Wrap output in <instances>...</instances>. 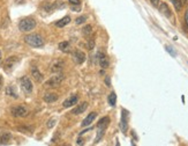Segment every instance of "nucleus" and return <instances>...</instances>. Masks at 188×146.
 <instances>
[{
    "instance_id": "2",
    "label": "nucleus",
    "mask_w": 188,
    "mask_h": 146,
    "mask_svg": "<svg viewBox=\"0 0 188 146\" xmlns=\"http://www.w3.org/2000/svg\"><path fill=\"white\" fill-rule=\"evenodd\" d=\"M109 123H110V118L109 117H103L101 120L98 121V124H97V128H98V133L96 136V139H95V144L99 142L102 139V137L104 136V132L106 128L109 126Z\"/></svg>"
},
{
    "instance_id": "12",
    "label": "nucleus",
    "mask_w": 188,
    "mask_h": 146,
    "mask_svg": "<svg viewBox=\"0 0 188 146\" xmlns=\"http://www.w3.org/2000/svg\"><path fill=\"white\" fill-rule=\"evenodd\" d=\"M97 57H98V63H99L102 69H107L109 67V59H107V56L104 52H98Z\"/></svg>"
},
{
    "instance_id": "27",
    "label": "nucleus",
    "mask_w": 188,
    "mask_h": 146,
    "mask_svg": "<svg viewBox=\"0 0 188 146\" xmlns=\"http://www.w3.org/2000/svg\"><path fill=\"white\" fill-rule=\"evenodd\" d=\"M68 1L72 6H80V4H81V0H68Z\"/></svg>"
},
{
    "instance_id": "11",
    "label": "nucleus",
    "mask_w": 188,
    "mask_h": 146,
    "mask_svg": "<svg viewBox=\"0 0 188 146\" xmlns=\"http://www.w3.org/2000/svg\"><path fill=\"white\" fill-rule=\"evenodd\" d=\"M120 129L123 133L127 132L128 130V120H127V111L123 109V115H121V120H120Z\"/></svg>"
},
{
    "instance_id": "34",
    "label": "nucleus",
    "mask_w": 188,
    "mask_h": 146,
    "mask_svg": "<svg viewBox=\"0 0 188 146\" xmlns=\"http://www.w3.org/2000/svg\"><path fill=\"white\" fill-rule=\"evenodd\" d=\"M2 84H4V78L0 75V89H1V87H2Z\"/></svg>"
},
{
    "instance_id": "13",
    "label": "nucleus",
    "mask_w": 188,
    "mask_h": 146,
    "mask_svg": "<svg viewBox=\"0 0 188 146\" xmlns=\"http://www.w3.org/2000/svg\"><path fill=\"white\" fill-rule=\"evenodd\" d=\"M96 116H97L96 111H92V113H90V114H89V115H88L87 117L83 120V122H82V126H83V128H86V126H89V125H90V124L95 121Z\"/></svg>"
},
{
    "instance_id": "21",
    "label": "nucleus",
    "mask_w": 188,
    "mask_h": 146,
    "mask_svg": "<svg viewBox=\"0 0 188 146\" xmlns=\"http://www.w3.org/2000/svg\"><path fill=\"white\" fill-rule=\"evenodd\" d=\"M69 22H70V16H65V18H62L61 20L57 21V22H56V26H57L58 28H62V27L67 26Z\"/></svg>"
},
{
    "instance_id": "18",
    "label": "nucleus",
    "mask_w": 188,
    "mask_h": 146,
    "mask_svg": "<svg viewBox=\"0 0 188 146\" xmlns=\"http://www.w3.org/2000/svg\"><path fill=\"white\" fill-rule=\"evenodd\" d=\"M10 139H12V135L9 132L0 133V145H6V144H8Z\"/></svg>"
},
{
    "instance_id": "3",
    "label": "nucleus",
    "mask_w": 188,
    "mask_h": 146,
    "mask_svg": "<svg viewBox=\"0 0 188 146\" xmlns=\"http://www.w3.org/2000/svg\"><path fill=\"white\" fill-rule=\"evenodd\" d=\"M35 27H36V21L34 18H26L23 19V20H21L20 23H19V29L21 31H23V33L32 30Z\"/></svg>"
},
{
    "instance_id": "33",
    "label": "nucleus",
    "mask_w": 188,
    "mask_h": 146,
    "mask_svg": "<svg viewBox=\"0 0 188 146\" xmlns=\"http://www.w3.org/2000/svg\"><path fill=\"white\" fill-rule=\"evenodd\" d=\"M105 84L107 85L109 87L111 86V81H110V78H109V77H106V79H105Z\"/></svg>"
},
{
    "instance_id": "25",
    "label": "nucleus",
    "mask_w": 188,
    "mask_h": 146,
    "mask_svg": "<svg viewBox=\"0 0 188 146\" xmlns=\"http://www.w3.org/2000/svg\"><path fill=\"white\" fill-rule=\"evenodd\" d=\"M59 49L61 50L62 52H68L70 49V45L68 42H61V43H59Z\"/></svg>"
},
{
    "instance_id": "32",
    "label": "nucleus",
    "mask_w": 188,
    "mask_h": 146,
    "mask_svg": "<svg viewBox=\"0 0 188 146\" xmlns=\"http://www.w3.org/2000/svg\"><path fill=\"white\" fill-rule=\"evenodd\" d=\"M185 22H186V24H187L188 27V9L186 11V13H185Z\"/></svg>"
},
{
    "instance_id": "5",
    "label": "nucleus",
    "mask_w": 188,
    "mask_h": 146,
    "mask_svg": "<svg viewBox=\"0 0 188 146\" xmlns=\"http://www.w3.org/2000/svg\"><path fill=\"white\" fill-rule=\"evenodd\" d=\"M64 79H65L64 74H57L54 75V77H52V78H50V79L45 82V86H46V87H58V86L62 82Z\"/></svg>"
},
{
    "instance_id": "4",
    "label": "nucleus",
    "mask_w": 188,
    "mask_h": 146,
    "mask_svg": "<svg viewBox=\"0 0 188 146\" xmlns=\"http://www.w3.org/2000/svg\"><path fill=\"white\" fill-rule=\"evenodd\" d=\"M19 63V58L15 57V56H12V57H9L6 59V62H5L4 64V70L5 72H7V73H9V72L13 71V69L15 67V65Z\"/></svg>"
},
{
    "instance_id": "19",
    "label": "nucleus",
    "mask_w": 188,
    "mask_h": 146,
    "mask_svg": "<svg viewBox=\"0 0 188 146\" xmlns=\"http://www.w3.org/2000/svg\"><path fill=\"white\" fill-rule=\"evenodd\" d=\"M57 100H58V95L56 93H48L44 95V101L48 102V103L56 102Z\"/></svg>"
},
{
    "instance_id": "16",
    "label": "nucleus",
    "mask_w": 188,
    "mask_h": 146,
    "mask_svg": "<svg viewBox=\"0 0 188 146\" xmlns=\"http://www.w3.org/2000/svg\"><path fill=\"white\" fill-rule=\"evenodd\" d=\"M159 11L163 15H165L166 18H171V11H170V7L167 6L166 2H162L159 4Z\"/></svg>"
},
{
    "instance_id": "28",
    "label": "nucleus",
    "mask_w": 188,
    "mask_h": 146,
    "mask_svg": "<svg viewBox=\"0 0 188 146\" xmlns=\"http://www.w3.org/2000/svg\"><path fill=\"white\" fill-rule=\"evenodd\" d=\"M165 48H166V50L171 53V55H172V56H173V57H175V55H177V53H175L174 51H173V48H171L170 45H166Z\"/></svg>"
},
{
    "instance_id": "17",
    "label": "nucleus",
    "mask_w": 188,
    "mask_h": 146,
    "mask_svg": "<svg viewBox=\"0 0 188 146\" xmlns=\"http://www.w3.org/2000/svg\"><path fill=\"white\" fill-rule=\"evenodd\" d=\"M31 75H32V78H34L37 82H40V81L43 80V75H42V73L40 72V70H38L36 66H34L32 69H31Z\"/></svg>"
},
{
    "instance_id": "10",
    "label": "nucleus",
    "mask_w": 188,
    "mask_h": 146,
    "mask_svg": "<svg viewBox=\"0 0 188 146\" xmlns=\"http://www.w3.org/2000/svg\"><path fill=\"white\" fill-rule=\"evenodd\" d=\"M73 60H74L75 64H77V65L83 64L84 60H86V53H84L82 50H75L74 52H73Z\"/></svg>"
},
{
    "instance_id": "31",
    "label": "nucleus",
    "mask_w": 188,
    "mask_h": 146,
    "mask_svg": "<svg viewBox=\"0 0 188 146\" xmlns=\"http://www.w3.org/2000/svg\"><path fill=\"white\" fill-rule=\"evenodd\" d=\"M19 131H23V132H24V131H26V132H30L31 130H30V129H28V128H19Z\"/></svg>"
},
{
    "instance_id": "15",
    "label": "nucleus",
    "mask_w": 188,
    "mask_h": 146,
    "mask_svg": "<svg viewBox=\"0 0 188 146\" xmlns=\"http://www.w3.org/2000/svg\"><path fill=\"white\" fill-rule=\"evenodd\" d=\"M87 108H88L87 102H82V103L79 104L75 109H73L72 114H73V115H80V114H82V113H84V111L87 110Z\"/></svg>"
},
{
    "instance_id": "8",
    "label": "nucleus",
    "mask_w": 188,
    "mask_h": 146,
    "mask_svg": "<svg viewBox=\"0 0 188 146\" xmlns=\"http://www.w3.org/2000/svg\"><path fill=\"white\" fill-rule=\"evenodd\" d=\"M64 7V4H62V1H57V2H46V4L43 6V8L45 12H48V13H51V12H54L56 9L58 8H61Z\"/></svg>"
},
{
    "instance_id": "22",
    "label": "nucleus",
    "mask_w": 188,
    "mask_h": 146,
    "mask_svg": "<svg viewBox=\"0 0 188 146\" xmlns=\"http://www.w3.org/2000/svg\"><path fill=\"white\" fill-rule=\"evenodd\" d=\"M171 2L173 4L177 12H180L181 8H182V6H184V1L182 0H171Z\"/></svg>"
},
{
    "instance_id": "14",
    "label": "nucleus",
    "mask_w": 188,
    "mask_h": 146,
    "mask_svg": "<svg viewBox=\"0 0 188 146\" xmlns=\"http://www.w3.org/2000/svg\"><path fill=\"white\" fill-rule=\"evenodd\" d=\"M77 101H79L77 96H76V95H72V96H69L68 99H66L65 101H64V103H62V106L65 107V108H69V107L76 104Z\"/></svg>"
},
{
    "instance_id": "35",
    "label": "nucleus",
    "mask_w": 188,
    "mask_h": 146,
    "mask_svg": "<svg viewBox=\"0 0 188 146\" xmlns=\"http://www.w3.org/2000/svg\"><path fill=\"white\" fill-rule=\"evenodd\" d=\"M15 2H16V4H23V2H24V0H15Z\"/></svg>"
},
{
    "instance_id": "23",
    "label": "nucleus",
    "mask_w": 188,
    "mask_h": 146,
    "mask_svg": "<svg viewBox=\"0 0 188 146\" xmlns=\"http://www.w3.org/2000/svg\"><path fill=\"white\" fill-rule=\"evenodd\" d=\"M82 33H83V35L89 38L90 36L92 35V27L90 24H87L86 27H83V29H82Z\"/></svg>"
},
{
    "instance_id": "26",
    "label": "nucleus",
    "mask_w": 188,
    "mask_h": 146,
    "mask_svg": "<svg viewBox=\"0 0 188 146\" xmlns=\"http://www.w3.org/2000/svg\"><path fill=\"white\" fill-rule=\"evenodd\" d=\"M84 21H87V16H84L83 15V16H80V18L76 19V21H75V22H76V24H82Z\"/></svg>"
},
{
    "instance_id": "30",
    "label": "nucleus",
    "mask_w": 188,
    "mask_h": 146,
    "mask_svg": "<svg viewBox=\"0 0 188 146\" xmlns=\"http://www.w3.org/2000/svg\"><path fill=\"white\" fill-rule=\"evenodd\" d=\"M159 1H161V0H150V2H151L155 7H157L158 5H159Z\"/></svg>"
},
{
    "instance_id": "7",
    "label": "nucleus",
    "mask_w": 188,
    "mask_h": 146,
    "mask_svg": "<svg viewBox=\"0 0 188 146\" xmlns=\"http://www.w3.org/2000/svg\"><path fill=\"white\" fill-rule=\"evenodd\" d=\"M20 82H21V88L23 89L24 93L30 94L32 92V82L28 77H22Z\"/></svg>"
},
{
    "instance_id": "6",
    "label": "nucleus",
    "mask_w": 188,
    "mask_h": 146,
    "mask_svg": "<svg viewBox=\"0 0 188 146\" xmlns=\"http://www.w3.org/2000/svg\"><path fill=\"white\" fill-rule=\"evenodd\" d=\"M10 114L14 117H26L28 115V109L23 106H16L10 109Z\"/></svg>"
},
{
    "instance_id": "24",
    "label": "nucleus",
    "mask_w": 188,
    "mask_h": 146,
    "mask_svg": "<svg viewBox=\"0 0 188 146\" xmlns=\"http://www.w3.org/2000/svg\"><path fill=\"white\" fill-rule=\"evenodd\" d=\"M107 101H109L110 106L112 107L115 106V103H117V94L114 93V92H112V93L109 95V97H107Z\"/></svg>"
},
{
    "instance_id": "37",
    "label": "nucleus",
    "mask_w": 188,
    "mask_h": 146,
    "mask_svg": "<svg viewBox=\"0 0 188 146\" xmlns=\"http://www.w3.org/2000/svg\"><path fill=\"white\" fill-rule=\"evenodd\" d=\"M77 144H83V142H82V139H79V140H77Z\"/></svg>"
},
{
    "instance_id": "29",
    "label": "nucleus",
    "mask_w": 188,
    "mask_h": 146,
    "mask_svg": "<svg viewBox=\"0 0 188 146\" xmlns=\"http://www.w3.org/2000/svg\"><path fill=\"white\" fill-rule=\"evenodd\" d=\"M54 123H56V120L53 118V120H50L48 122V128H52L53 125H54Z\"/></svg>"
},
{
    "instance_id": "20",
    "label": "nucleus",
    "mask_w": 188,
    "mask_h": 146,
    "mask_svg": "<svg viewBox=\"0 0 188 146\" xmlns=\"http://www.w3.org/2000/svg\"><path fill=\"white\" fill-rule=\"evenodd\" d=\"M6 94L7 95H9V96L14 97V99H18L19 95H18V92H16V89H15V87L14 86H8L7 88H6Z\"/></svg>"
},
{
    "instance_id": "9",
    "label": "nucleus",
    "mask_w": 188,
    "mask_h": 146,
    "mask_svg": "<svg viewBox=\"0 0 188 146\" xmlns=\"http://www.w3.org/2000/svg\"><path fill=\"white\" fill-rule=\"evenodd\" d=\"M64 67H65V62L61 60V59H57V60H54V62L51 64L50 70H51V72H53V73H60V72L64 70Z\"/></svg>"
},
{
    "instance_id": "36",
    "label": "nucleus",
    "mask_w": 188,
    "mask_h": 146,
    "mask_svg": "<svg viewBox=\"0 0 188 146\" xmlns=\"http://www.w3.org/2000/svg\"><path fill=\"white\" fill-rule=\"evenodd\" d=\"M1 60H2V55H1V51H0V65H1Z\"/></svg>"
},
{
    "instance_id": "1",
    "label": "nucleus",
    "mask_w": 188,
    "mask_h": 146,
    "mask_svg": "<svg viewBox=\"0 0 188 146\" xmlns=\"http://www.w3.org/2000/svg\"><path fill=\"white\" fill-rule=\"evenodd\" d=\"M24 42L32 48H40L44 45L43 37L38 34H29V35L24 36Z\"/></svg>"
},
{
    "instance_id": "38",
    "label": "nucleus",
    "mask_w": 188,
    "mask_h": 146,
    "mask_svg": "<svg viewBox=\"0 0 188 146\" xmlns=\"http://www.w3.org/2000/svg\"><path fill=\"white\" fill-rule=\"evenodd\" d=\"M182 1H184L185 4H188V0H182Z\"/></svg>"
}]
</instances>
